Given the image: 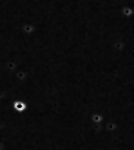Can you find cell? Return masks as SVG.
<instances>
[{"label": "cell", "instance_id": "cell-1", "mask_svg": "<svg viewBox=\"0 0 134 150\" xmlns=\"http://www.w3.org/2000/svg\"><path fill=\"white\" fill-rule=\"evenodd\" d=\"M12 107H13V109L15 110L16 112L21 113L27 109V103L22 100H15L13 102V104H12Z\"/></svg>", "mask_w": 134, "mask_h": 150}]
</instances>
